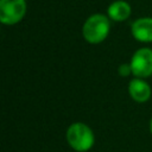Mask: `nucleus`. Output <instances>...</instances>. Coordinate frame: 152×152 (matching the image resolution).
Here are the masks:
<instances>
[{"label": "nucleus", "mask_w": 152, "mask_h": 152, "mask_svg": "<svg viewBox=\"0 0 152 152\" xmlns=\"http://www.w3.org/2000/svg\"><path fill=\"white\" fill-rule=\"evenodd\" d=\"M132 8L131 5L125 0H116L113 1L107 10L108 18L114 21H124L131 15Z\"/></svg>", "instance_id": "0eeeda50"}, {"label": "nucleus", "mask_w": 152, "mask_h": 152, "mask_svg": "<svg viewBox=\"0 0 152 152\" xmlns=\"http://www.w3.org/2000/svg\"><path fill=\"white\" fill-rule=\"evenodd\" d=\"M94 133L83 122H74L66 129V141L77 152H86L94 145Z\"/></svg>", "instance_id": "f03ea898"}, {"label": "nucleus", "mask_w": 152, "mask_h": 152, "mask_svg": "<svg viewBox=\"0 0 152 152\" xmlns=\"http://www.w3.org/2000/svg\"><path fill=\"white\" fill-rule=\"evenodd\" d=\"M128 94L135 102H146L151 97V87L144 78L135 77L128 83Z\"/></svg>", "instance_id": "423d86ee"}, {"label": "nucleus", "mask_w": 152, "mask_h": 152, "mask_svg": "<svg viewBox=\"0 0 152 152\" xmlns=\"http://www.w3.org/2000/svg\"><path fill=\"white\" fill-rule=\"evenodd\" d=\"M131 68L134 76L146 78L152 75V49L141 48L137 50L131 58Z\"/></svg>", "instance_id": "20e7f679"}, {"label": "nucleus", "mask_w": 152, "mask_h": 152, "mask_svg": "<svg viewBox=\"0 0 152 152\" xmlns=\"http://www.w3.org/2000/svg\"><path fill=\"white\" fill-rule=\"evenodd\" d=\"M26 0H0V21L4 25H15L25 17Z\"/></svg>", "instance_id": "7ed1b4c3"}, {"label": "nucleus", "mask_w": 152, "mask_h": 152, "mask_svg": "<svg viewBox=\"0 0 152 152\" xmlns=\"http://www.w3.org/2000/svg\"><path fill=\"white\" fill-rule=\"evenodd\" d=\"M118 72L121 77H127L129 76L132 72V68H131V64L129 63H124V64H120L119 68H118Z\"/></svg>", "instance_id": "6e6552de"}, {"label": "nucleus", "mask_w": 152, "mask_h": 152, "mask_svg": "<svg viewBox=\"0 0 152 152\" xmlns=\"http://www.w3.org/2000/svg\"><path fill=\"white\" fill-rule=\"evenodd\" d=\"M132 36L141 43H151L152 42V18L144 17L137 19L131 27Z\"/></svg>", "instance_id": "39448f33"}, {"label": "nucleus", "mask_w": 152, "mask_h": 152, "mask_svg": "<svg viewBox=\"0 0 152 152\" xmlns=\"http://www.w3.org/2000/svg\"><path fill=\"white\" fill-rule=\"evenodd\" d=\"M110 31L109 18L102 13L91 14L82 26V36L90 44L103 42Z\"/></svg>", "instance_id": "f257e3e1"}, {"label": "nucleus", "mask_w": 152, "mask_h": 152, "mask_svg": "<svg viewBox=\"0 0 152 152\" xmlns=\"http://www.w3.org/2000/svg\"><path fill=\"white\" fill-rule=\"evenodd\" d=\"M150 132L152 133V118H151V120H150Z\"/></svg>", "instance_id": "1a4fd4ad"}]
</instances>
